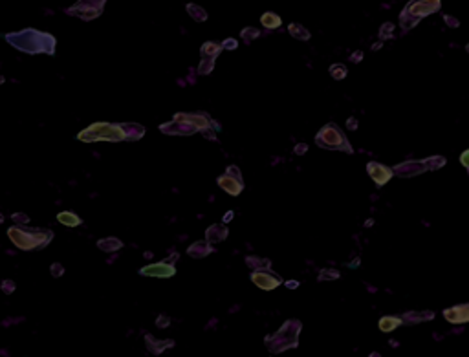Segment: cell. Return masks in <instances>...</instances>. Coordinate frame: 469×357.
<instances>
[{
  "instance_id": "6da1fadb",
  "label": "cell",
  "mask_w": 469,
  "mask_h": 357,
  "mask_svg": "<svg viewBox=\"0 0 469 357\" xmlns=\"http://www.w3.org/2000/svg\"><path fill=\"white\" fill-rule=\"evenodd\" d=\"M6 40L24 53H48L53 55L55 52V39L50 33H43L37 29H22L19 33H8Z\"/></svg>"
},
{
  "instance_id": "7a4b0ae2",
  "label": "cell",
  "mask_w": 469,
  "mask_h": 357,
  "mask_svg": "<svg viewBox=\"0 0 469 357\" xmlns=\"http://www.w3.org/2000/svg\"><path fill=\"white\" fill-rule=\"evenodd\" d=\"M8 237L15 246L22 251H35L43 249L50 244L53 238V233L50 229H33L26 226H15L8 229Z\"/></svg>"
},
{
  "instance_id": "3957f363",
  "label": "cell",
  "mask_w": 469,
  "mask_h": 357,
  "mask_svg": "<svg viewBox=\"0 0 469 357\" xmlns=\"http://www.w3.org/2000/svg\"><path fill=\"white\" fill-rule=\"evenodd\" d=\"M77 140L85 143H94V141H127V132H125L123 123L121 125H112V123H94L92 126L81 130L77 134Z\"/></svg>"
},
{
  "instance_id": "277c9868",
  "label": "cell",
  "mask_w": 469,
  "mask_h": 357,
  "mask_svg": "<svg viewBox=\"0 0 469 357\" xmlns=\"http://www.w3.org/2000/svg\"><path fill=\"white\" fill-rule=\"evenodd\" d=\"M316 143L321 147V149H326V150H343V152H348V154L354 152L352 145H350L348 140H346V136L343 134V130H341L337 125H334V123H328V125H325L321 130L317 132Z\"/></svg>"
},
{
  "instance_id": "5b68a950",
  "label": "cell",
  "mask_w": 469,
  "mask_h": 357,
  "mask_svg": "<svg viewBox=\"0 0 469 357\" xmlns=\"http://www.w3.org/2000/svg\"><path fill=\"white\" fill-rule=\"evenodd\" d=\"M299 332H301V323L299 321H288L275 335L266 337V344H268L271 352H284L288 348L297 346Z\"/></svg>"
},
{
  "instance_id": "8992f818",
  "label": "cell",
  "mask_w": 469,
  "mask_h": 357,
  "mask_svg": "<svg viewBox=\"0 0 469 357\" xmlns=\"http://www.w3.org/2000/svg\"><path fill=\"white\" fill-rule=\"evenodd\" d=\"M178 260V253L176 255H171V258L163 262H156V264L145 265L139 270V275L143 277H156V279H171V277L176 275V267H174L173 262Z\"/></svg>"
},
{
  "instance_id": "52a82bcc",
  "label": "cell",
  "mask_w": 469,
  "mask_h": 357,
  "mask_svg": "<svg viewBox=\"0 0 469 357\" xmlns=\"http://www.w3.org/2000/svg\"><path fill=\"white\" fill-rule=\"evenodd\" d=\"M105 2L103 0H96V2H77L73 8L68 10L70 15H75L81 20H94L103 13Z\"/></svg>"
},
{
  "instance_id": "ba28073f",
  "label": "cell",
  "mask_w": 469,
  "mask_h": 357,
  "mask_svg": "<svg viewBox=\"0 0 469 357\" xmlns=\"http://www.w3.org/2000/svg\"><path fill=\"white\" fill-rule=\"evenodd\" d=\"M173 121H178V123H187V125H192L197 126L200 132H207L211 130V128H215V130H218L220 126L215 125V121L211 119L207 114H176L174 116Z\"/></svg>"
},
{
  "instance_id": "9c48e42d",
  "label": "cell",
  "mask_w": 469,
  "mask_h": 357,
  "mask_svg": "<svg viewBox=\"0 0 469 357\" xmlns=\"http://www.w3.org/2000/svg\"><path fill=\"white\" fill-rule=\"evenodd\" d=\"M251 282H253L257 288L264 291H271L275 290L279 284H283V279L275 273H271L269 270H260V271H253L251 273Z\"/></svg>"
},
{
  "instance_id": "30bf717a",
  "label": "cell",
  "mask_w": 469,
  "mask_h": 357,
  "mask_svg": "<svg viewBox=\"0 0 469 357\" xmlns=\"http://www.w3.org/2000/svg\"><path fill=\"white\" fill-rule=\"evenodd\" d=\"M440 10V2L438 0H423V2H411V4L405 8V11H407L409 15H412L414 19L420 20L421 17H425V15H431L435 13V11Z\"/></svg>"
},
{
  "instance_id": "8fae6325",
  "label": "cell",
  "mask_w": 469,
  "mask_h": 357,
  "mask_svg": "<svg viewBox=\"0 0 469 357\" xmlns=\"http://www.w3.org/2000/svg\"><path fill=\"white\" fill-rule=\"evenodd\" d=\"M367 172H369V176L372 178V182L378 187H381V185H385L388 182V180L393 178L394 170H390L388 167H385V165L378 163V161H370L369 165H367Z\"/></svg>"
},
{
  "instance_id": "7c38bea8",
  "label": "cell",
  "mask_w": 469,
  "mask_h": 357,
  "mask_svg": "<svg viewBox=\"0 0 469 357\" xmlns=\"http://www.w3.org/2000/svg\"><path fill=\"white\" fill-rule=\"evenodd\" d=\"M218 187L224 189L225 193L231 194V196H239L242 191H244V182L242 178H237V176H231V174H224L220 178L216 180Z\"/></svg>"
},
{
  "instance_id": "4fadbf2b",
  "label": "cell",
  "mask_w": 469,
  "mask_h": 357,
  "mask_svg": "<svg viewBox=\"0 0 469 357\" xmlns=\"http://www.w3.org/2000/svg\"><path fill=\"white\" fill-rule=\"evenodd\" d=\"M160 130H162L163 134H171V136H192L194 132H200L197 126L187 125V123H178V121L165 123V125L160 126Z\"/></svg>"
},
{
  "instance_id": "5bb4252c",
  "label": "cell",
  "mask_w": 469,
  "mask_h": 357,
  "mask_svg": "<svg viewBox=\"0 0 469 357\" xmlns=\"http://www.w3.org/2000/svg\"><path fill=\"white\" fill-rule=\"evenodd\" d=\"M444 317L453 324H460V323H469V304H462V306H453V308L445 309Z\"/></svg>"
},
{
  "instance_id": "9a60e30c",
  "label": "cell",
  "mask_w": 469,
  "mask_h": 357,
  "mask_svg": "<svg viewBox=\"0 0 469 357\" xmlns=\"http://www.w3.org/2000/svg\"><path fill=\"white\" fill-rule=\"evenodd\" d=\"M427 169L425 161H405V163L398 165L394 172L400 174V176H416V174L423 172Z\"/></svg>"
},
{
  "instance_id": "2e32d148",
  "label": "cell",
  "mask_w": 469,
  "mask_h": 357,
  "mask_svg": "<svg viewBox=\"0 0 469 357\" xmlns=\"http://www.w3.org/2000/svg\"><path fill=\"white\" fill-rule=\"evenodd\" d=\"M227 233L229 231H227V227L224 224H215V226H209L206 229V240L213 246V244H218V242L225 240Z\"/></svg>"
},
{
  "instance_id": "e0dca14e",
  "label": "cell",
  "mask_w": 469,
  "mask_h": 357,
  "mask_svg": "<svg viewBox=\"0 0 469 357\" xmlns=\"http://www.w3.org/2000/svg\"><path fill=\"white\" fill-rule=\"evenodd\" d=\"M187 253H189V256H192V258H202V256H207L213 253V246H211L207 240H198L189 246Z\"/></svg>"
},
{
  "instance_id": "ac0fdd59",
  "label": "cell",
  "mask_w": 469,
  "mask_h": 357,
  "mask_svg": "<svg viewBox=\"0 0 469 357\" xmlns=\"http://www.w3.org/2000/svg\"><path fill=\"white\" fill-rule=\"evenodd\" d=\"M57 222L66 227H77L83 224V218L79 214H75L73 211H61L57 214Z\"/></svg>"
},
{
  "instance_id": "d6986e66",
  "label": "cell",
  "mask_w": 469,
  "mask_h": 357,
  "mask_svg": "<svg viewBox=\"0 0 469 357\" xmlns=\"http://www.w3.org/2000/svg\"><path fill=\"white\" fill-rule=\"evenodd\" d=\"M125 132H127V141H138L143 138L145 128L138 123H123Z\"/></svg>"
},
{
  "instance_id": "ffe728a7",
  "label": "cell",
  "mask_w": 469,
  "mask_h": 357,
  "mask_svg": "<svg viewBox=\"0 0 469 357\" xmlns=\"http://www.w3.org/2000/svg\"><path fill=\"white\" fill-rule=\"evenodd\" d=\"M97 247L99 249H103L105 253H114V251H120L121 247H123V242L120 240V238H103V240L97 242Z\"/></svg>"
},
{
  "instance_id": "44dd1931",
  "label": "cell",
  "mask_w": 469,
  "mask_h": 357,
  "mask_svg": "<svg viewBox=\"0 0 469 357\" xmlns=\"http://www.w3.org/2000/svg\"><path fill=\"white\" fill-rule=\"evenodd\" d=\"M222 50H224V48H222V44H216V42L202 44V50H200L202 59H215V61H216V57L220 55Z\"/></svg>"
},
{
  "instance_id": "7402d4cb",
  "label": "cell",
  "mask_w": 469,
  "mask_h": 357,
  "mask_svg": "<svg viewBox=\"0 0 469 357\" xmlns=\"http://www.w3.org/2000/svg\"><path fill=\"white\" fill-rule=\"evenodd\" d=\"M246 264L249 265V270L260 271V270H269L271 262L268 258H259V256H246Z\"/></svg>"
},
{
  "instance_id": "603a6c76",
  "label": "cell",
  "mask_w": 469,
  "mask_h": 357,
  "mask_svg": "<svg viewBox=\"0 0 469 357\" xmlns=\"http://www.w3.org/2000/svg\"><path fill=\"white\" fill-rule=\"evenodd\" d=\"M260 22H262V26L266 29H275V28H279V26L283 24L281 17H279V15H275V13H271V11L264 13L262 17H260Z\"/></svg>"
},
{
  "instance_id": "cb8c5ba5",
  "label": "cell",
  "mask_w": 469,
  "mask_h": 357,
  "mask_svg": "<svg viewBox=\"0 0 469 357\" xmlns=\"http://www.w3.org/2000/svg\"><path fill=\"white\" fill-rule=\"evenodd\" d=\"M403 323V319L400 317H381L379 319V330L381 332H393L400 324Z\"/></svg>"
},
{
  "instance_id": "d4e9b609",
  "label": "cell",
  "mask_w": 469,
  "mask_h": 357,
  "mask_svg": "<svg viewBox=\"0 0 469 357\" xmlns=\"http://www.w3.org/2000/svg\"><path fill=\"white\" fill-rule=\"evenodd\" d=\"M185 10H187V13L192 17V20H197V22H204V20H207V11L204 10V8H200V6L187 4Z\"/></svg>"
},
{
  "instance_id": "484cf974",
  "label": "cell",
  "mask_w": 469,
  "mask_h": 357,
  "mask_svg": "<svg viewBox=\"0 0 469 357\" xmlns=\"http://www.w3.org/2000/svg\"><path fill=\"white\" fill-rule=\"evenodd\" d=\"M145 341H147V346L150 348V352H154V353H160V352H163L165 348H171V346H173V341H165V343L162 344V341H154V339L150 337V335H148V337L145 339Z\"/></svg>"
},
{
  "instance_id": "4316f807",
  "label": "cell",
  "mask_w": 469,
  "mask_h": 357,
  "mask_svg": "<svg viewBox=\"0 0 469 357\" xmlns=\"http://www.w3.org/2000/svg\"><path fill=\"white\" fill-rule=\"evenodd\" d=\"M288 29H290V33H292L295 39H299V40H308V39H310V31H308L304 26H301V24H290V26H288Z\"/></svg>"
},
{
  "instance_id": "83f0119b",
  "label": "cell",
  "mask_w": 469,
  "mask_h": 357,
  "mask_svg": "<svg viewBox=\"0 0 469 357\" xmlns=\"http://www.w3.org/2000/svg\"><path fill=\"white\" fill-rule=\"evenodd\" d=\"M420 20L418 19H414L412 15H409L407 11L403 10L402 11V15H400V26H402L403 29H411V28H414V26L418 24Z\"/></svg>"
},
{
  "instance_id": "f1b7e54d",
  "label": "cell",
  "mask_w": 469,
  "mask_h": 357,
  "mask_svg": "<svg viewBox=\"0 0 469 357\" xmlns=\"http://www.w3.org/2000/svg\"><path fill=\"white\" fill-rule=\"evenodd\" d=\"M346 73H348V70H346L345 64H332L330 66V75L335 79V81H343V79L346 77Z\"/></svg>"
},
{
  "instance_id": "f546056e",
  "label": "cell",
  "mask_w": 469,
  "mask_h": 357,
  "mask_svg": "<svg viewBox=\"0 0 469 357\" xmlns=\"http://www.w3.org/2000/svg\"><path fill=\"white\" fill-rule=\"evenodd\" d=\"M240 37H242L246 42H253L255 39H259L260 37V31L257 28H244L240 31Z\"/></svg>"
},
{
  "instance_id": "4dcf8cb0",
  "label": "cell",
  "mask_w": 469,
  "mask_h": 357,
  "mask_svg": "<svg viewBox=\"0 0 469 357\" xmlns=\"http://www.w3.org/2000/svg\"><path fill=\"white\" fill-rule=\"evenodd\" d=\"M213 68H215V59H202L200 66H198V73L200 75H207V73L213 72Z\"/></svg>"
},
{
  "instance_id": "1f68e13d",
  "label": "cell",
  "mask_w": 469,
  "mask_h": 357,
  "mask_svg": "<svg viewBox=\"0 0 469 357\" xmlns=\"http://www.w3.org/2000/svg\"><path fill=\"white\" fill-rule=\"evenodd\" d=\"M423 161H425L427 169H440L445 165V158H442V156H435V158L423 159Z\"/></svg>"
},
{
  "instance_id": "d6a6232c",
  "label": "cell",
  "mask_w": 469,
  "mask_h": 357,
  "mask_svg": "<svg viewBox=\"0 0 469 357\" xmlns=\"http://www.w3.org/2000/svg\"><path fill=\"white\" fill-rule=\"evenodd\" d=\"M341 273L337 270H323L321 273H319V280H335L339 279Z\"/></svg>"
},
{
  "instance_id": "836d02e7",
  "label": "cell",
  "mask_w": 469,
  "mask_h": 357,
  "mask_svg": "<svg viewBox=\"0 0 469 357\" xmlns=\"http://www.w3.org/2000/svg\"><path fill=\"white\" fill-rule=\"evenodd\" d=\"M433 314H425V315H416V314H409L405 315V319L407 321H411V323H416V321H427V319H431Z\"/></svg>"
},
{
  "instance_id": "e575fe53",
  "label": "cell",
  "mask_w": 469,
  "mask_h": 357,
  "mask_svg": "<svg viewBox=\"0 0 469 357\" xmlns=\"http://www.w3.org/2000/svg\"><path fill=\"white\" fill-rule=\"evenodd\" d=\"M13 220H15V226H24V224L29 222V218L26 216V214H22V212H15Z\"/></svg>"
},
{
  "instance_id": "d590c367",
  "label": "cell",
  "mask_w": 469,
  "mask_h": 357,
  "mask_svg": "<svg viewBox=\"0 0 469 357\" xmlns=\"http://www.w3.org/2000/svg\"><path fill=\"white\" fill-rule=\"evenodd\" d=\"M393 29H394V26L388 22V24H383L381 26V29H379V35H381L383 39H387V37H390V33H393Z\"/></svg>"
},
{
  "instance_id": "8d00e7d4",
  "label": "cell",
  "mask_w": 469,
  "mask_h": 357,
  "mask_svg": "<svg viewBox=\"0 0 469 357\" xmlns=\"http://www.w3.org/2000/svg\"><path fill=\"white\" fill-rule=\"evenodd\" d=\"M237 46H239V42L235 39H225L224 42H222V48L224 50H237Z\"/></svg>"
},
{
  "instance_id": "74e56055",
  "label": "cell",
  "mask_w": 469,
  "mask_h": 357,
  "mask_svg": "<svg viewBox=\"0 0 469 357\" xmlns=\"http://www.w3.org/2000/svg\"><path fill=\"white\" fill-rule=\"evenodd\" d=\"M62 273H64V267H62L61 264H57V262H55V264H52V275L53 277H61Z\"/></svg>"
},
{
  "instance_id": "f35d334b",
  "label": "cell",
  "mask_w": 469,
  "mask_h": 357,
  "mask_svg": "<svg viewBox=\"0 0 469 357\" xmlns=\"http://www.w3.org/2000/svg\"><path fill=\"white\" fill-rule=\"evenodd\" d=\"M225 174H231V176H237V178H242V174H240L239 167H235V165H229V167L225 169Z\"/></svg>"
},
{
  "instance_id": "ab89813d",
  "label": "cell",
  "mask_w": 469,
  "mask_h": 357,
  "mask_svg": "<svg viewBox=\"0 0 469 357\" xmlns=\"http://www.w3.org/2000/svg\"><path fill=\"white\" fill-rule=\"evenodd\" d=\"M2 290H4V293H11V291L15 290V284L11 282V280H4V284H2Z\"/></svg>"
},
{
  "instance_id": "60d3db41",
  "label": "cell",
  "mask_w": 469,
  "mask_h": 357,
  "mask_svg": "<svg viewBox=\"0 0 469 357\" xmlns=\"http://www.w3.org/2000/svg\"><path fill=\"white\" fill-rule=\"evenodd\" d=\"M460 163L464 165V167H467V170H469V149L465 150V152H462V156H460Z\"/></svg>"
},
{
  "instance_id": "b9f144b4",
  "label": "cell",
  "mask_w": 469,
  "mask_h": 357,
  "mask_svg": "<svg viewBox=\"0 0 469 357\" xmlns=\"http://www.w3.org/2000/svg\"><path fill=\"white\" fill-rule=\"evenodd\" d=\"M169 323H171V319H169V317H158V321H156V324H158V326H162V328L169 326Z\"/></svg>"
},
{
  "instance_id": "7bdbcfd3",
  "label": "cell",
  "mask_w": 469,
  "mask_h": 357,
  "mask_svg": "<svg viewBox=\"0 0 469 357\" xmlns=\"http://www.w3.org/2000/svg\"><path fill=\"white\" fill-rule=\"evenodd\" d=\"M306 150H308V147L304 145V143H299V145L295 147V152H297V154H304Z\"/></svg>"
},
{
  "instance_id": "ee69618b",
  "label": "cell",
  "mask_w": 469,
  "mask_h": 357,
  "mask_svg": "<svg viewBox=\"0 0 469 357\" xmlns=\"http://www.w3.org/2000/svg\"><path fill=\"white\" fill-rule=\"evenodd\" d=\"M346 126H348V128H354V130H356V128H358V121H356L354 117H350L348 123H346Z\"/></svg>"
},
{
  "instance_id": "f6af8a7d",
  "label": "cell",
  "mask_w": 469,
  "mask_h": 357,
  "mask_svg": "<svg viewBox=\"0 0 469 357\" xmlns=\"http://www.w3.org/2000/svg\"><path fill=\"white\" fill-rule=\"evenodd\" d=\"M286 286L290 288V290H292V288H297V286H299V282H297V280H288Z\"/></svg>"
},
{
  "instance_id": "bcb514c9",
  "label": "cell",
  "mask_w": 469,
  "mask_h": 357,
  "mask_svg": "<svg viewBox=\"0 0 469 357\" xmlns=\"http://www.w3.org/2000/svg\"><path fill=\"white\" fill-rule=\"evenodd\" d=\"M231 218H233V212H227V214L224 216V222H229Z\"/></svg>"
},
{
  "instance_id": "7dc6e473",
  "label": "cell",
  "mask_w": 469,
  "mask_h": 357,
  "mask_svg": "<svg viewBox=\"0 0 469 357\" xmlns=\"http://www.w3.org/2000/svg\"><path fill=\"white\" fill-rule=\"evenodd\" d=\"M350 59H352V61H359V59H361V53H356L354 57H350Z\"/></svg>"
},
{
  "instance_id": "c3c4849f",
  "label": "cell",
  "mask_w": 469,
  "mask_h": 357,
  "mask_svg": "<svg viewBox=\"0 0 469 357\" xmlns=\"http://www.w3.org/2000/svg\"><path fill=\"white\" fill-rule=\"evenodd\" d=\"M467 52H469V44H467Z\"/></svg>"
}]
</instances>
